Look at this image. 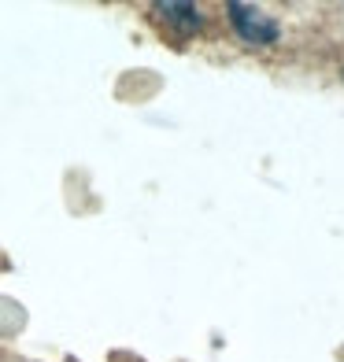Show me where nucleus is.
<instances>
[{"label":"nucleus","mask_w":344,"mask_h":362,"mask_svg":"<svg viewBox=\"0 0 344 362\" xmlns=\"http://www.w3.org/2000/svg\"><path fill=\"white\" fill-rule=\"evenodd\" d=\"M226 11H229V23H234L237 37H241L244 45L263 48V45H274L277 37H282V26H277V19H274V15H267L263 8L244 4V0H229Z\"/></svg>","instance_id":"obj_1"},{"label":"nucleus","mask_w":344,"mask_h":362,"mask_svg":"<svg viewBox=\"0 0 344 362\" xmlns=\"http://www.w3.org/2000/svg\"><path fill=\"white\" fill-rule=\"evenodd\" d=\"M152 11H156V19L167 23L178 37H189L204 26V11L196 4H185V0H156Z\"/></svg>","instance_id":"obj_2"}]
</instances>
